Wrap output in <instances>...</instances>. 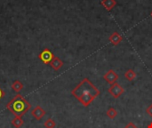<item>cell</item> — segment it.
Masks as SVG:
<instances>
[{
	"label": "cell",
	"mask_w": 152,
	"mask_h": 128,
	"mask_svg": "<svg viewBox=\"0 0 152 128\" xmlns=\"http://www.w3.org/2000/svg\"><path fill=\"white\" fill-rule=\"evenodd\" d=\"M108 92L110 93V94L115 98V99H118L124 93H125V89L122 87V86H120L118 83H114L112 84L110 88L108 89Z\"/></svg>",
	"instance_id": "7a4b0ae2"
},
{
	"label": "cell",
	"mask_w": 152,
	"mask_h": 128,
	"mask_svg": "<svg viewBox=\"0 0 152 128\" xmlns=\"http://www.w3.org/2000/svg\"><path fill=\"white\" fill-rule=\"evenodd\" d=\"M72 94L85 107H88L100 95L101 92L88 78H84L72 91Z\"/></svg>",
	"instance_id": "6da1fadb"
},
{
	"label": "cell",
	"mask_w": 152,
	"mask_h": 128,
	"mask_svg": "<svg viewBox=\"0 0 152 128\" xmlns=\"http://www.w3.org/2000/svg\"><path fill=\"white\" fill-rule=\"evenodd\" d=\"M136 77H137V75H136V73L134 72V70H133V69H128V70H126V73H125V78H126L129 82L134 81V80L136 78Z\"/></svg>",
	"instance_id": "52a82bcc"
},
{
	"label": "cell",
	"mask_w": 152,
	"mask_h": 128,
	"mask_svg": "<svg viewBox=\"0 0 152 128\" xmlns=\"http://www.w3.org/2000/svg\"><path fill=\"white\" fill-rule=\"evenodd\" d=\"M118 110H117L115 108H113V107H110V109H108V110H107V112H106L107 117H108L109 118H110V119H115L116 117L118 116Z\"/></svg>",
	"instance_id": "ba28073f"
},
{
	"label": "cell",
	"mask_w": 152,
	"mask_h": 128,
	"mask_svg": "<svg viewBox=\"0 0 152 128\" xmlns=\"http://www.w3.org/2000/svg\"><path fill=\"white\" fill-rule=\"evenodd\" d=\"M146 113H147L151 118H152V104H151V105L146 109Z\"/></svg>",
	"instance_id": "8fae6325"
},
{
	"label": "cell",
	"mask_w": 152,
	"mask_h": 128,
	"mask_svg": "<svg viewBox=\"0 0 152 128\" xmlns=\"http://www.w3.org/2000/svg\"><path fill=\"white\" fill-rule=\"evenodd\" d=\"M51 65H52V67H53L55 70H58V69L63 65V62H62L59 58H54V59L53 60Z\"/></svg>",
	"instance_id": "9c48e42d"
},
{
	"label": "cell",
	"mask_w": 152,
	"mask_h": 128,
	"mask_svg": "<svg viewBox=\"0 0 152 128\" xmlns=\"http://www.w3.org/2000/svg\"><path fill=\"white\" fill-rule=\"evenodd\" d=\"M151 17H152V12H151Z\"/></svg>",
	"instance_id": "4fadbf2b"
},
{
	"label": "cell",
	"mask_w": 152,
	"mask_h": 128,
	"mask_svg": "<svg viewBox=\"0 0 152 128\" xmlns=\"http://www.w3.org/2000/svg\"><path fill=\"white\" fill-rule=\"evenodd\" d=\"M124 128H138V127H137V126H136L134 122H129V123H127V124H126V126Z\"/></svg>",
	"instance_id": "30bf717a"
},
{
	"label": "cell",
	"mask_w": 152,
	"mask_h": 128,
	"mask_svg": "<svg viewBox=\"0 0 152 128\" xmlns=\"http://www.w3.org/2000/svg\"><path fill=\"white\" fill-rule=\"evenodd\" d=\"M102 4L105 7L107 11H111L117 4L116 0H102Z\"/></svg>",
	"instance_id": "8992f818"
},
{
	"label": "cell",
	"mask_w": 152,
	"mask_h": 128,
	"mask_svg": "<svg viewBox=\"0 0 152 128\" xmlns=\"http://www.w3.org/2000/svg\"><path fill=\"white\" fill-rule=\"evenodd\" d=\"M119 76L113 70V69H110L108 70L104 75H103V79L110 85H112L114 83L117 82V80L118 79Z\"/></svg>",
	"instance_id": "3957f363"
},
{
	"label": "cell",
	"mask_w": 152,
	"mask_h": 128,
	"mask_svg": "<svg viewBox=\"0 0 152 128\" xmlns=\"http://www.w3.org/2000/svg\"><path fill=\"white\" fill-rule=\"evenodd\" d=\"M147 128H152V122H151V123L147 126Z\"/></svg>",
	"instance_id": "7c38bea8"
},
{
	"label": "cell",
	"mask_w": 152,
	"mask_h": 128,
	"mask_svg": "<svg viewBox=\"0 0 152 128\" xmlns=\"http://www.w3.org/2000/svg\"><path fill=\"white\" fill-rule=\"evenodd\" d=\"M53 53H52L49 50H47V49H45V50L40 54V59H41L45 63H48L49 61H51L53 60Z\"/></svg>",
	"instance_id": "5b68a950"
},
{
	"label": "cell",
	"mask_w": 152,
	"mask_h": 128,
	"mask_svg": "<svg viewBox=\"0 0 152 128\" xmlns=\"http://www.w3.org/2000/svg\"><path fill=\"white\" fill-rule=\"evenodd\" d=\"M122 40H123L122 36H121L118 32H117V31L113 32V33L111 34V36L109 37V41H110V43H112V45H119V44L122 42Z\"/></svg>",
	"instance_id": "277c9868"
}]
</instances>
